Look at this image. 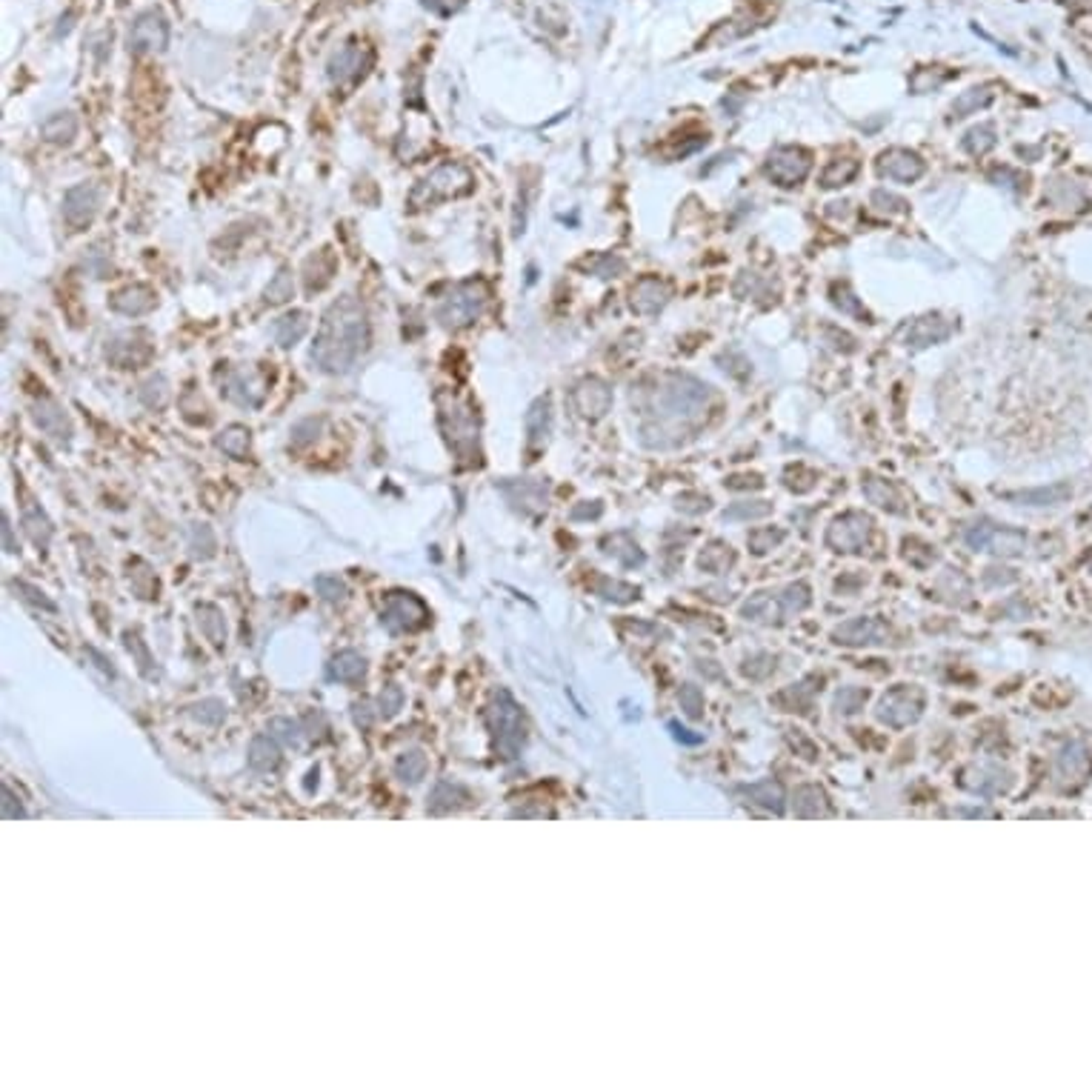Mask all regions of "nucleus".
Returning <instances> with one entry per match:
<instances>
[{"mask_svg":"<svg viewBox=\"0 0 1092 1092\" xmlns=\"http://www.w3.org/2000/svg\"><path fill=\"white\" fill-rule=\"evenodd\" d=\"M810 169H812V158L807 149H801V146H781L767 158V177L784 189L807 181Z\"/></svg>","mask_w":1092,"mask_h":1092,"instance_id":"nucleus-6","label":"nucleus"},{"mask_svg":"<svg viewBox=\"0 0 1092 1092\" xmlns=\"http://www.w3.org/2000/svg\"><path fill=\"white\" fill-rule=\"evenodd\" d=\"M784 541V532H772V529H758V532H753V535H749V543H753V552H767V550H772L775 543H781Z\"/></svg>","mask_w":1092,"mask_h":1092,"instance_id":"nucleus-36","label":"nucleus"},{"mask_svg":"<svg viewBox=\"0 0 1092 1092\" xmlns=\"http://www.w3.org/2000/svg\"><path fill=\"white\" fill-rule=\"evenodd\" d=\"M832 304H835L843 315H855V318H867V312L861 309V304H858V297L850 292V286L846 283H835L832 286Z\"/></svg>","mask_w":1092,"mask_h":1092,"instance_id":"nucleus-31","label":"nucleus"},{"mask_svg":"<svg viewBox=\"0 0 1092 1092\" xmlns=\"http://www.w3.org/2000/svg\"><path fill=\"white\" fill-rule=\"evenodd\" d=\"M526 432H529V444L532 446H541V444H546V438H550V432H552V403H550L546 395L529 406Z\"/></svg>","mask_w":1092,"mask_h":1092,"instance_id":"nucleus-20","label":"nucleus"},{"mask_svg":"<svg viewBox=\"0 0 1092 1092\" xmlns=\"http://www.w3.org/2000/svg\"><path fill=\"white\" fill-rule=\"evenodd\" d=\"M640 395L647 401L644 412L655 415V429L658 435H666V429L698 423L706 415L713 389L689 375H664L655 389H640ZM655 429H647L644 435H652Z\"/></svg>","mask_w":1092,"mask_h":1092,"instance_id":"nucleus-2","label":"nucleus"},{"mask_svg":"<svg viewBox=\"0 0 1092 1092\" xmlns=\"http://www.w3.org/2000/svg\"><path fill=\"white\" fill-rule=\"evenodd\" d=\"M221 392L238 406H261L266 398V378L257 370H226Z\"/></svg>","mask_w":1092,"mask_h":1092,"instance_id":"nucleus-7","label":"nucleus"},{"mask_svg":"<svg viewBox=\"0 0 1092 1092\" xmlns=\"http://www.w3.org/2000/svg\"><path fill=\"white\" fill-rule=\"evenodd\" d=\"M572 403L590 420H598L609 412L612 406V389L600 378H583L581 384L572 389Z\"/></svg>","mask_w":1092,"mask_h":1092,"instance_id":"nucleus-12","label":"nucleus"},{"mask_svg":"<svg viewBox=\"0 0 1092 1092\" xmlns=\"http://www.w3.org/2000/svg\"><path fill=\"white\" fill-rule=\"evenodd\" d=\"M35 423L40 429H44L49 438H54V441H69V435H72V427H69V418L63 415V409L54 403L52 398H40L37 403H35Z\"/></svg>","mask_w":1092,"mask_h":1092,"instance_id":"nucleus-17","label":"nucleus"},{"mask_svg":"<svg viewBox=\"0 0 1092 1092\" xmlns=\"http://www.w3.org/2000/svg\"><path fill=\"white\" fill-rule=\"evenodd\" d=\"M864 493H867V498H869L872 503H878V507L892 509V512H900V498L892 493L890 486H886V481H876V477H869L867 486H864Z\"/></svg>","mask_w":1092,"mask_h":1092,"instance_id":"nucleus-29","label":"nucleus"},{"mask_svg":"<svg viewBox=\"0 0 1092 1092\" xmlns=\"http://www.w3.org/2000/svg\"><path fill=\"white\" fill-rule=\"evenodd\" d=\"M141 398H143V403H149V406H160L163 401H167V378L158 375V378H152V380H146L143 389H141Z\"/></svg>","mask_w":1092,"mask_h":1092,"instance_id":"nucleus-35","label":"nucleus"},{"mask_svg":"<svg viewBox=\"0 0 1092 1092\" xmlns=\"http://www.w3.org/2000/svg\"><path fill=\"white\" fill-rule=\"evenodd\" d=\"M112 309L120 312V315L141 318L155 309V292L146 289V286H126V289H120L112 297Z\"/></svg>","mask_w":1092,"mask_h":1092,"instance_id":"nucleus-18","label":"nucleus"},{"mask_svg":"<svg viewBox=\"0 0 1092 1092\" xmlns=\"http://www.w3.org/2000/svg\"><path fill=\"white\" fill-rule=\"evenodd\" d=\"M947 80V75H933L930 69H921L916 77H912V89L916 92H930V89H938L941 84H944Z\"/></svg>","mask_w":1092,"mask_h":1092,"instance_id":"nucleus-39","label":"nucleus"},{"mask_svg":"<svg viewBox=\"0 0 1092 1092\" xmlns=\"http://www.w3.org/2000/svg\"><path fill=\"white\" fill-rule=\"evenodd\" d=\"M995 126L992 124H978V126H973L969 129L966 134H964V141H961V149L966 155H973V158H981V155H987L990 149L995 146Z\"/></svg>","mask_w":1092,"mask_h":1092,"instance_id":"nucleus-24","label":"nucleus"},{"mask_svg":"<svg viewBox=\"0 0 1092 1092\" xmlns=\"http://www.w3.org/2000/svg\"><path fill=\"white\" fill-rule=\"evenodd\" d=\"M869 526H872V521L867 515L846 512L843 517H835V521H832V526L827 532V541H829L832 550H838V552H855V550H861V546H864V541L869 535Z\"/></svg>","mask_w":1092,"mask_h":1092,"instance_id":"nucleus-9","label":"nucleus"},{"mask_svg":"<svg viewBox=\"0 0 1092 1092\" xmlns=\"http://www.w3.org/2000/svg\"><path fill=\"white\" fill-rule=\"evenodd\" d=\"M770 503L763 501H753V503H735V507L727 512V517H763L770 515Z\"/></svg>","mask_w":1092,"mask_h":1092,"instance_id":"nucleus-37","label":"nucleus"},{"mask_svg":"<svg viewBox=\"0 0 1092 1092\" xmlns=\"http://www.w3.org/2000/svg\"><path fill=\"white\" fill-rule=\"evenodd\" d=\"M590 269L595 272L598 278H615L618 272H623V261H621V257L607 255V257H600V261H595Z\"/></svg>","mask_w":1092,"mask_h":1092,"instance_id":"nucleus-38","label":"nucleus"},{"mask_svg":"<svg viewBox=\"0 0 1092 1092\" xmlns=\"http://www.w3.org/2000/svg\"><path fill=\"white\" fill-rule=\"evenodd\" d=\"M40 134L49 141V143H72L75 134H77V118L72 112H58L44 120L40 126Z\"/></svg>","mask_w":1092,"mask_h":1092,"instance_id":"nucleus-21","label":"nucleus"},{"mask_svg":"<svg viewBox=\"0 0 1092 1092\" xmlns=\"http://www.w3.org/2000/svg\"><path fill=\"white\" fill-rule=\"evenodd\" d=\"M876 169H878L881 177H886V181L916 183L926 167H924V160L916 152H909V149H886V152L878 155Z\"/></svg>","mask_w":1092,"mask_h":1092,"instance_id":"nucleus-10","label":"nucleus"},{"mask_svg":"<svg viewBox=\"0 0 1092 1092\" xmlns=\"http://www.w3.org/2000/svg\"><path fill=\"white\" fill-rule=\"evenodd\" d=\"M952 326L941 318V315H926L921 321H916L909 326L907 332V344L909 346H930V344H941L944 338H949Z\"/></svg>","mask_w":1092,"mask_h":1092,"instance_id":"nucleus-19","label":"nucleus"},{"mask_svg":"<svg viewBox=\"0 0 1092 1092\" xmlns=\"http://www.w3.org/2000/svg\"><path fill=\"white\" fill-rule=\"evenodd\" d=\"M472 189V172L460 163H444L435 172H429L423 181L415 186V192L409 195L412 207H432L438 200H449L458 195H467Z\"/></svg>","mask_w":1092,"mask_h":1092,"instance_id":"nucleus-4","label":"nucleus"},{"mask_svg":"<svg viewBox=\"0 0 1092 1092\" xmlns=\"http://www.w3.org/2000/svg\"><path fill=\"white\" fill-rule=\"evenodd\" d=\"M217 446H221L224 452L232 455V458H243V455L249 452V429L229 427L226 432H221V438H217Z\"/></svg>","mask_w":1092,"mask_h":1092,"instance_id":"nucleus-26","label":"nucleus"},{"mask_svg":"<svg viewBox=\"0 0 1092 1092\" xmlns=\"http://www.w3.org/2000/svg\"><path fill=\"white\" fill-rule=\"evenodd\" d=\"M318 590L323 592V598H330V600H338V598H344V583H340L338 578H318Z\"/></svg>","mask_w":1092,"mask_h":1092,"instance_id":"nucleus-40","label":"nucleus"},{"mask_svg":"<svg viewBox=\"0 0 1092 1092\" xmlns=\"http://www.w3.org/2000/svg\"><path fill=\"white\" fill-rule=\"evenodd\" d=\"M666 300H670V286H666V281L649 275V278H640L632 286L630 306L638 315H655V312H661L666 306Z\"/></svg>","mask_w":1092,"mask_h":1092,"instance_id":"nucleus-14","label":"nucleus"},{"mask_svg":"<svg viewBox=\"0 0 1092 1092\" xmlns=\"http://www.w3.org/2000/svg\"><path fill=\"white\" fill-rule=\"evenodd\" d=\"M486 300H489V289L484 281H463L441 300L435 318H438L446 330H460V326H469L484 315Z\"/></svg>","mask_w":1092,"mask_h":1092,"instance_id":"nucleus-3","label":"nucleus"},{"mask_svg":"<svg viewBox=\"0 0 1092 1092\" xmlns=\"http://www.w3.org/2000/svg\"><path fill=\"white\" fill-rule=\"evenodd\" d=\"M292 295H295V283H292L289 269H281L266 286V300H269V304H286Z\"/></svg>","mask_w":1092,"mask_h":1092,"instance_id":"nucleus-30","label":"nucleus"},{"mask_svg":"<svg viewBox=\"0 0 1092 1092\" xmlns=\"http://www.w3.org/2000/svg\"><path fill=\"white\" fill-rule=\"evenodd\" d=\"M363 670H366V664L358 652H340L332 664V675L338 680H354L363 675Z\"/></svg>","mask_w":1092,"mask_h":1092,"instance_id":"nucleus-28","label":"nucleus"},{"mask_svg":"<svg viewBox=\"0 0 1092 1092\" xmlns=\"http://www.w3.org/2000/svg\"><path fill=\"white\" fill-rule=\"evenodd\" d=\"M106 354H109V361L120 366V370H129V366L149 361L152 344H146V338L141 332H134V335H124V338L112 340V346L106 349Z\"/></svg>","mask_w":1092,"mask_h":1092,"instance_id":"nucleus-16","label":"nucleus"},{"mask_svg":"<svg viewBox=\"0 0 1092 1092\" xmlns=\"http://www.w3.org/2000/svg\"><path fill=\"white\" fill-rule=\"evenodd\" d=\"M249 763L255 770H269V767H275V763H278V746L272 744L269 735H261V738L252 741Z\"/></svg>","mask_w":1092,"mask_h":1092,"instance_id":"nucleus-27","label":"nucleus"},{"mask_svg":"<svg viewBox=\"0 0 1092 1092\" xmlns=\"http://www.w3.org/2000/svg\"><path fill=\"white\" fill-rule=\"evenodd\" d=\"M992 98H995L992 86H973V89H966V92L958 94V101L952 103V118L961 120V118L975 115L978 109H987V106L992 103Z\"/></svg>","mask_w":1092,"mask_h":1092,"instance_id":"nucleus-22","label":"nucleus"},{"mask_svg":"<svg viewBox=\"0 0 1092 1092\" xmlns=\"http://www.w3.org/2000/svg\"><path fill=\"white\" fill-rule=\"evenodd\" d=\"M398 772H401V778L403 781H420L423 778V772H427V758H423L420 753H406L401 761H398Z\"/></svg>","mask_w":1092,"mask_h":1092,"instance_id":"nucleus-32","label":"nucleus"},{"mask_svg":"<svg viewBox=\"0 0 1092 1092\" xmlns=\"http://www.w3.org/2000/svg\"><path fill=\"white\" fill-rule=\"evenodd\" d=\"M366 346H370V318L363 304L354 295L338 297L321 321L312 361L321 372L344 375L358 363Z\"/></svg>","mask_w":1092,"mask_h":1092,"instance_id":"nucleus-1","label":"nucleus"},{"mask_svg":"<svg viewBox=\"0 0 1092 1092\" xmlns=\"http://www.w3.org/2000/svg\"><path fill=\"white\" fill-rule=\"evenodd\" d=\"M1061 495H1067V489H1041V493H1023V495H1018V501H1055V498H1061Z\"/></svg>","mask_w":1092,"mask_h":1092,"instance_id":"nucleus-42","label":"nucleus"},{"mask_svg":"<svg viewBox=\"0 0 1092 1092\" xmlns=\"http://www.w3.org/2000/svg\"><path fill=\"white\" fill-rule=\"evenodd\" d=\"M858 175V160L855 158H838V160H832L829 167L824 169V175H821V186L824 189H838V186H846L852 181V177Z\"/></svg>","mask_w":1092,"mask_h":1092,"instance_id":"nucleus-25","label":"nucleus"},{"mask_svg":"<svg viewBox=\"0 0 1092 1092\" xmlns=\"http://www.w3.org/2000/svg\"><path fill=\"white\" fill-rule=\"evenodd\" d=\"M169 44V23L160 12H143V15L134 18L132 29H129V49L132 52H163Z\"/></svg>","mask_w":1092,"mask_h":1092,"instance_id":"nucleus-8","label":"nucleus"},{"mask_svg":"<svg viewBox=\"0 0 1092 1092\" xmlns=\"http://www.w3.org/2000/svg\"><path fill=\"white\" fill-rule=\"evenodd\" d=\"M372 54L366 52L363 46H344L335 58L330 61V77L335 84H349V80L361 77L370 66Z\"/></svg>","mask_w":1092,"mask_h":1092,"instance_id":"nucleus-15","label":"nucleus"},{"mask_svg":"<svg viewBox=\"0 0 1092 1092\" xmlns=\"http://www.w3.org/2000/svg\"><path fill=\"white\" fill-rule=\"evenodd\" d=\"M306 332H309L306 312H292V315H286V318H281V321L275 323V340H278L283 349L295 346Z\"/></svg>","mask_w":1092,"mask_h":1092,"instance_id":"nucleus-23","label":"nucleus"},{"mask_svg":"<svg viewBox=\"0 0 1092 1092\" xmlns=\"http://www.w3.org/2000/svg\"><path fill=\"white\" fill-rule=\"evenodd\" d=\"M427 618V609L420 607V600L412 595H403V592H395L389 598V604L384 609V623L389 630H415V626L423 623Z\"/></svg>","mask_w":1092,"mask_h":1092,"instance_id":"nucleus-13","label":"nucleus"},{"mask_svg":"<svg viewBox=\"0 0 1092 1092\" xmlns=\"http://www.w3.org/2000/svg\"><path fill=\"white\" fill-rule=\"evenodd\" d=\"M441 403V420L449 432V444H452L455 452H467V449H475L477 444V418H475V409L467 401H458L455 395H441L438 398Z\"/></svg>","mask_w":1092,"mask_h":1092,"instance_id":"nucleus-5","label":"nucleus"},{"mask_svg":"<svg viewBox=\"0 0 1092 1092\" xmlns=\"http://www.w3.org/2000/svg\"><path fill=\"white\" fill-rule=\"evenodd\" d=\"M380 706L387 709V715H395L401 709V689L398 687H389L387 695H380Z\"/></svg>","mask_w":1092,"mask_h":1092,"instance_id":"nucleus-41","label":"nucleus"},{"mask_svg":"<svg viewBox=\"0 0 1092 1092\" xmlns=\"http://www.w3.org/2000/svg\"><path fill=\"white\" fill-rule=\"evenodd\" d=\"M729 564H732V552H729V546H723V543H713L701 555V566L706 569H727Z\"/></svg>","mask_w":1092,"mask_h":1092,"instance_id":"nucleus-34","label":"nucleus"},{"mask_svg":"<svg viewBox=\"0 0 1092 1092\" xmlns=\"http://www.w3.org/2000/svg\"><path fill=\"white\" fill-rule=\"evenodd\" d=\"M98 207H101V189L92 183H77L63 198V217L72 229H80V226L92 224V217L98 215Z\"/></svg>","mask_w":1092,"mask_h":1092,"instance_id":"nucleus-11","label":"nucleus"},{"mask_svg":"<svg viewBox=\"0 0 1092 1092\" xmlns=\"http://www.w3.org/2000/svg\"><path fill=\"white\" fill-rule=\"evenodd\" d=\"M872 207L881 215H900V212H907V200L886 192V189H878V192H872Z\"/></svg>","mask_w":1092,"mask_h":1092,"instance_id":"nucleus-33","label":"nucleus"}]
</instances>
